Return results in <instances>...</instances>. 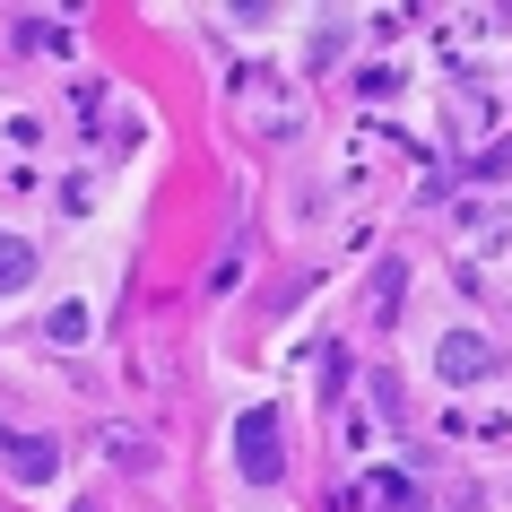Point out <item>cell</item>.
I'll return each instance as SVG.
<instances>
[{
  "label": "cell",
  "instance_id": "obj_1",
  "mask_svg": "<svg viewBox=\"0 0 512 512\" xmlns=\"http://www.w3.org/2000/svg\"><path fill=\"white\" fill-rule=\"evenodd\" d=\"M235 478L243 486H278L287 478V452H278V417L270 408H243L235 417Z\"/></svg>",
  "mask_w": 512,
  "mask_h": 512
},
{
  "label": "cell",
  "instance_id": "obj_2",
  "mask_svg": "<svg viewBox=\"0 0 512 512\" xmlns=\"http://www.w3.org/2000/svg\"><path fill=\"white\" fill-rule=\"evenodd\" d=\"M434 365H443V382H486L495 365H504V348H495L486 330H443V348H434Z\"/></svg>",
  "mask_w": 512,
  "mask_h": 512
},
{
  "label": "cell",
  "instance_id": "obj_3",
  "mask_svg": "<svg viewBox=\"0 0 512 512\" xmlns=\"http://www.w3.org/2000/svg\"><path fill=\"white\" fill-rule=\"evenodd\" d=\"M0 460H9V469H18L27 486H53L61 443H53V434H0Z\"/></svg>",
  "mask_w": 512,
  "mask_h": 512
},
{
  "label": "cell",
  "instance_id": "obj_4",
  "mask_svg": "<svg viewBox=\"0 0 512 512\" xmlns=\"http://www.w3.org/2000/svg\"><path fill=\"white\" fill-rule=\"evenodd\" d=\"M365 504H374V512H417V478H400V469H374V478H365Z\"/></svg>",
  "mask_w": 512,
  "mask_h": 512
},
{
  "label": "cell",
  "instance_id": "obj_5",
  "mask_svg": "<svg viewBox=\"0 0 512 512\" xmlns=\"http://www.w3.org/2000/svg\"><path fill=\"white\" fill-rule=\"evenodd\" d=\"M27 278H35V252H27L18 235H0V296H9V287H27Z\"/></svg>",
  "mask_w": 512,
  "mask_h": 512
},
{
  "label": "cell",
  "instance_id": "obj_6",
  "mask_svg": "<svg viewBox=\"0 0 512 512\" xmlns=\"http://www.w3.org/2000/svg\"><path fill=\"white\" fill-rule=\"evenodd\" d=\"M400 261H382V270H374V322H391V313H400Z\"/></svg>",
  "mask_w": 512,
  "mask_h": 512
},
{
  "label": "cell",
  "instance_id": "obj_7",
  "mask_svg": "<svg viewBox=\"0 0 512 512\" xmlns=\"http://www.w3.org/2000/svg\"><path fill=\"white\" fill-rule=\"evenodd\" d=\"M44 330H53L61 348H79V339H87V304H53V322H44Z\"/></svg>",
  "mask_w": 512,
  "mask_h": 512
}]
</instances>
